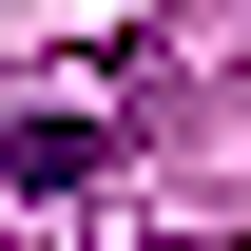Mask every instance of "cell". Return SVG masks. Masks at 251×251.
I'll return each instance as SVG.
<instances>
[{"instance_id":"obj_1","label":"cell","mask_w":251,"mask_h":251,"mask_svg":"<svg viewBox=\"0 0 251 251\" xmlns=\"http://www.w3.org/2000/svg\"><path fill=\"white\" fill-rule=\"evenodd\" d=\"M155 116H174V58H77V77L0 97V193H97Z\"/></svg>"},{"instance_id":"obj_2","label":"cell","mask_w":251,"mask_h":251,"mask_svg":"<svg viewBox=\"0 0 251 251\" xmlns=\"http://www.w3.org/2000/svg\"><path fill=\"white\" fill-rule=\"evenodd\" d=\"M155 251H251V232H155Z\"/></svg>"}]
</instances>
